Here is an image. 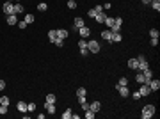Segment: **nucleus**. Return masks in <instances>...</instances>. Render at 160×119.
Listing matches in <instances>:
<instances>
[{"label":"nucleus","instance_id":"a19ab883","mask_svg":"<svg viewBox=\"0 0 160 119\" xmlns=\"http://www.w3.org/2000/svg\"><path fill=\"white\" fill-rule=\"evenodd\" d=\"M87 16H91V18H94V16H96V11H94V9H89V12H87Z\"/></svg>","mask_w":160,"mask_h":119},{"label":"nucleus","instance_id":"37998d69","mask_svg":"<svg viewBox=\"0 0 160 119\" xmlns=\"http://www.w3.org/2000/svg\"><path fill=\"white\" fill-rule=\"evenodd\" d=\"M94 11H96V12H101V11H103V5H96Z\"/></svg>","mask_w":160,"mask_h":119},{"label":"nucleus","instance_id":"20e7f679","mask_svg":"<svg viewBox=\"0 0 160 119\" xmlns=\"http://www.w3.org/2000/svg\"><path fill=\"white\" fill-rule=\"evenodd\" d=\"M121 23H123V18H121V16L114 18V25L110 27V32H119L121 30Z\"/></svg>","mask_w":160,"mask_h":119},{"label":"nucleus","instance_id":"58836bf2","mask_svg":"<svg viewBox=\"0 0 160 119\" xmlns=\"http://www.w3.org/2000/svg\"><path fill=\"white\" fill-rule=\"evenodd\" d=\"M0 114H7V107L5 105H0Z\"/></svg>","mask_w":160,"mask_h":119},{"label":"nucleus","instance_id":"72a5a7b5","mask_svg":"<svg viewBox=\"0 0 160 119\" xmlns=\"http://www.w3.org/2000/svg\"><path fill=\"white\" fill-rule=\"evenodd\" d=\"M85 117H87V119H93V117H94V112H93V110H85Z\"/></svg>","mask_w":160,"mask_h":119},{"label":"nucleus","instance_id":"2f4dec72","mask_svg":"<svg viewBox=\"0 0 160 119\" xmlns=\"http://www.w3.org/2000/svg\"><path fill=\"white\" fill-rule=\"evenodd\" d=\"M135 80H137L139 84H142V82H144V75H142V73H137V75H135Z\"/></svg>","mask_w":160,"mask_h":119},{"label":"nucleus","instance_id":"c9c22d12","mask_svg":"<svg viewBox=\"0 0 160 119\" xmlns=\"http://www.w3.org/2000/svg\"><path fill=\"white\" fill-rule=\"evenodd\" d=\"M68 7H70V9H75V7H77V2H75V0H68Z\"/></svg>","mask_w":160,"mask_h":119},{"label":"nucleus","instance_id":"6e6552de","mask_svg":"<svg viewBox=\"0 0 160 119\" xmlns=\"http://www.w3.org/2000/svg\"><path fill=\"white\" fill-rule=\"evenodd\" d=\"M118 91H119V94L123 96V98H126V96L130 94V89H128V85H121V87H118Z\"/></svg>","mask_w":160,"mask_h":119},{"label":"nucleus","instance_id":"5701e85b","mask_svg":"<svg viewBox=\"0 0 160 119\" xmlns=\"http://www.w3.org/2000/svg\"><path fill=\"white\" fill-rule=\"evenodd\" d=\"M85 94H87L85 87H78V89H77V98H80V96H85Z\"/></svg>","mask_w":160,"mask_h":119},{"label":"nucleus","instance_id":"4c0bfd02","mask_svg":"<svg viewBox=\"0 0 160 119\" xmlns=\"http://www.w3.org/2000/svg\"><path fill=\"white\" fill-rule=\"evenodd\" d=\"M16 25H18V27H20V29H27V23H25V21H18V23H16Z\"/></svg>","mask_w":160,"mask_h":119},{"label":"nucleus","instance_id":"f3484780","mask_svg":"<svg viewBox=\"0 0 160 119\" xmlns=\"http://www.w3.org/2000/svg\"><path fill=\"white\" fill-rule=\"evenodd\" d=\"M128 68H132V70H137V68H139V62H137V59H130V60H128Z\"/></svg>","mask_w":160,"mask_h":119},{"label":"nucleus","instance_id":"39448f33","mask_svg":"<svg viewBox=\"0 0 160 119\" xmlns=\"http://www.w3.org/2000/svg\"><path fill=\"white\" fill-rule=\"evenodd\" d=\"M148 85H150L151 91H158V89H160V80H158V78H151Z\"/></svg>","mask_w":160,"mask_h":119},{"label":"nucleus","instance_id":"6ab92c4d","mask_svg":"<svg viewBox=\"0 0 160 119\" xmlns=\"http://www.w3.org/2000/svg\"><path fill=\"white\" fill-rule=\"evenodd\" d=\"M48 39H50L52 43H53V41L57 39V30H55V29H52L50 32H48Z\"/></svg>","mask_w":160,"mask_h":119},{"label":"nucleus","instance_id":"f8f14e48","mask_svg":"<svg viewBox=\"0 0 160 119\" xmlns=\"http://www.w3.org/2000/svg\"><path fill=\"white\" fill-rule=\"evenodd\" d=\"M7 23L9 25H16L18 23V16L16 14H7Z\"/></svg>","mask_w":160,"mask_h":119},{"label":"nucleus","instance_id":"0eeeda50","mask_svg":"<svg viewBox=\"0 0 160 119\" xmlns=\"http://www.w3.org/2000/svg\"><path fill=\"white\" fill-rule=\"evenodd\" d=\"M4 12H5V14H14V5H13L11 2H5V4H4Z\"/></svg>","mask_w":160,"mask_h":119},{"label":"nucleus","instance_id":"de8ad7c7","mask_svg":"<svg viewBox=\"0 0 160 119\" xmlns=\"http://www.w3.org/2000/svg\"><path fill=\"white\" fill-rule=\"evenodd\" d=\"M7 2H11V0H7Z\"/></svg>","mask_w":160,"mask_h":119},{"label":"nucleus","instance_id":"aec40b11","mask_svg":"<svg viewBox=\"0 0 160 119\" xmlns=\"http://www.w3.org/2000/svg\"><path fill=\"white\" fill-rule=\"evenodd\" d=\"M16 107H18L20 112H27V103H25V101H18V105H16Z\"/></svg>","mask_w":160,"mask_h":119},{"label":"nucleus","instance_id":"9b49d317","mask_svg":"<svg viewBox=\"0 0 160 119\" xmlns=\"http://www.w3.org/2000/svg\"><path fill=\"white\" fill-rule=\"evenodd\" d=\"M84 25H85V21L82 20V18H75V21H73V29L78 30L80 27H84Z\"/></svg>","mask_w":160,"mask_h":119},{"label":"nucleus","instance_id":"bb28decb","mask_svg":"<svg viewBox=\"0 0 160 119\" xmlns=\"http://www.w3.org/2000/svg\"><path fill=\"white\" fill-rule=\"evenodd\" d=\"M55 101H57L55 94H48V96H46V103H55Z\"/></svg>","mask_w":160,"mask_h":119},{"label":"nucleus","instance_id":"a211bd4d","mask_svg":"<svg viewBox=\"0 0 160 119\" xmlns=\"http://www.w3.org/2000/svg\"><path fill=\"white\" fill-rule=\"evenodd\" d=\"M121 41V34L119 32H112V39H110V43H119Z\"/></svg>","mask_w":160,"mask_h":119},{"label":"nucleus","instance_id":"2eb2a0df","mask_svg":"<svg viewBox=\"0 0 160 119\" xmlns=\"http://www.w3.org/2000/svg\"><path fill=\"white\" fill-rule=\"evenodd\" d=\"M45 109L48 114H55V103H45Z\"/></svg>","mask_w":160,"mask_h":119},{"label":"nucleus","instance_id":"c03bdc74","mask_svg":"<svg viewBox=\"0 0 160 119\" xmlns=\"http://www.w3.org/2000/svg\"><path fill=\"white\" fill-rule=\"evenodd\" d=\"M80 53H82V55H84V57H85V55H87V53H89V50H87V48H84V50H80Z\"/></svg>","mask_w":160,"mask_h":119},{"label":"nucleus","instance_id":"412c9836","mask_svg":"<svg viewBox=\"0 0 160 119\" xmlns=\"http://www.w3.org/2000/svg\"><path fill=\"white\" fill-rule=\"evenodd\" d=\"M121 85H128V78H126V77H123V78H119V82H118V85H116V89H118V87H121Z\"/></svg>","mask_w":160,"mask_h":119},{"label":"nucleus","instance_id":"4be33fe9","mask_svg":"<svg viewBox=\"0 0 160 119\" xmlns=\"http://www.w3.org/2000/svg\"><path fill=\"white\" fill-rule=\"evenodd\" d=\"M34 20H36V18H34V14H25V23H27V25H29V23H34Z\"/></svg>","mask_w":160,"mask_h":119},{"label":"nucleus","instance_id":"473e14b6","mask_svg":"<svg viewBox=\"0 0 160 119\" xmlns=\"http://www.w3.org/2000/svg\"><path fill=\"white\" fill-rule=\"evenodd\" d=\"M78 48H80V50L87 48V43H85V39H82V41H78Z\"/></svg>","mask_w":160,"mask_h":119},{"label":"nucleus","instance_id":"7ed1b4c3","mask_svg":"<svg viewBox=\"0 0 160 119\" xmlns=\"http://www.w3.org/2000/svg\"><path fill=\"white\" fill-rule=\"evenodd\" d=\"M87 50H89L91 53H98L100 52V43L98 41H89L87 43Z\"/></svg>","mask_w":160,"mask_h":119},{"label":"nucleus","instance_id":"ddd939ff","mask_svg":"<svg viewBox=\"0 0 160 119\" xmlns=\"http://www.w3.org/2000/svg\"><path fill=\"white\" fill-rule=\"evenodd\" d=\"M68 30H64V29H57V37H60V39H66L68 37Z\"/></svg>","mask_w":160,"mask_h":119},{"label":"nucleus","instance_id":"393cba45","mask_svg":"<svg viewBox=\"0 0 160 119\" xmlns=\"http://www.w3.org/2000/svg\"><path fill=\"white\" fill-rule=\"evenodd\" d=\"M23 12V5L21 4H14V14H20Z\"/></svg>","mask_w":160,"mask_h":119},{"label":"nucleus","instance_id":"423d86ee","mask_svg":"<svg viewBox=\"0 0 160 119\" xmlns=\"http://www.w3.org/2000/svg\"><path fill=\"white\" fill-rule=\"evenodd\" d=\"M150 92H151V89H150V85H148V84H142V85H140V89H139L140 96H148Z\"/></svg>","mask_w":160,"mask_h":119},{"label":"nucleus","instance_id":"f704fd0d","mask_svg":"<svg viewBox=\"0 0 160 119\" xmlns=\"http://www.w3.org/2000/svg\"><path fill=\"white\" fill-rule=\"evenodd\" d=\"M71 114H73V112H71V109H68L66 112H64V114H62V117H64V119H70V117H71Z\"/></svg>","mask_w":160,"mask_h":119},{"label":"nucleus","instance_id":"f257e3e1","mask_svg":"<svg viewBox=\"0 0 160 119\" xmlns=\"http://www.w3.org/2000/svg\"><path fill=\"white\" fill-rule=\"evenodd\" d=\"M157 112V109H155V105H146L144 109H142V119H150V117H153V114Z\"/></svg>","mask_w":160,"mask_h":119},{"label":"nucleus","instance_id":"7c9ffc66","mask_svg":"<svg viewBox=\"0 0 160 119\" xmlns=\"http://www.w3.org/2000/svg\"><path fill=\"white\" fill-rule=\"evenodd\" d=\"M105 25H107V27H112V25H114V18H109V16H107V20H105Z\"/></svg>","mask_w":160,"mask_h":119},{"label":"nucleus","instance_id":"c85d7f7f","mask_svg":"<svg viewBox=\"0 0 160 119\" xmlns=\"http://www.w3.org/2000/svg\"><path fill=\"white\" fill-rule=\"evenodd\" d=\"M48 9V5H46V4H45V2H41L39 5H38V11H41V12H45V11Z\"/></svg>","mask_w":160,"mask_h":119},{"label":"nucleus","instance_id":"4468645a","mask_svg":"<svg viewBox=\"0 0 160 119\" xmlns=\"http://www.w3.org/2000/svg\"><path fill=\"white\" fill-rule=\"evenodd\" d=\"M100 101H93V103H89V109L93 110V112H94V114H96V112H98V110H100Z\"/></svg>","mask_w":160,"mask_h":119},{"label":"nucleus","instance_id":"1a4fd4ad","mask_svg":"<svg viewBox=\"0 0 160 119\" xmlns=\"http://www.w3.org/2000/svg\"><path fill=\"white\" fill-rule=\"evenodd\" d=\"M78 32H80V36H82V37H89V34H91L89 27H85V25H84V27H80Z\"/></svg>","mask_w":160,"mask_h":119},{"label":"nucleus","instance_id":"a878e982","mask_svg":"<svg viewBox=\"0 0 160 119\" xmlns=\"http://www.w3.org/2000/svg\"><path fill=\"white\" fill-rule=\"evenodd\" d=\"M34 110H36V103H34V101L27 103V112H34Z\"/></svg>","mask_w":160,"mask_h":119},{"label":"nucleus","instance_id":"ea45409f","mask_svg":"<svg viewBox=\"0 0 160 119\" xmlns=\"http://www.w3.org/2000/svg\"><path fill=\"white\" fill-rule=\"evenodd\" d=\"M151 45H153V46H157V45H158V37H151V41H150Z\"/></svg>","mask_w":160,"mask_h":119},{"label":"nucleus","instance_id":"b1692460","mask_svg":"<svg viewBox=\"0 0 160 119\" xmlns=\"http://www.w3.org/2000/svg\"><path fill=\"white\" fill-rule=\"evenodd\" d=\"M151 7L155 11H160V0H151Z\"/></svg>","mask_w":160,"mask_h":119},{"label":"nucleus","instance_id":"9d476101","mask_svg":"<svg viewBox=\"0 0 160 119\" xmlns=\"http://www.w3.org/2000/svg\"><path fill=\"white\" fill-rule=\"evenodd\" d=\"M94 20L98 21V23H105V20H107V14H103V11H101V12H96Z\"/></svg>","mask_w":160,"mask_h":119},{"label":"nucleus","instance_id":"a18cd8bd","mask_svg":"<svg viewBox=\"0 0 160 119\" xmlns=\"http://www.w3.org/2000/svg\"><path fill=\"white\" fill-rule=\"evenodd\" d=\"M2 89H5V82H4V80H0V91Z\"/></svg>","mask_w":160,"mask_h":119},{"label":"nucleus","instance_id":"e433bc0d","mask_svg":"<svg viewBox=\"0 0 160 119\" xmlns=\"http://www.w3.org/2000/svg\"><path fill=\"white\" fill-rule=\"evenodd\" d=\"M53 43H55V45H57V46H59V48H60V46L64 45V39H60V37H57V39L53 41Z\"/></svg>","mask_w":160,"mask_h":119},{"label":"nucleus","instance_id":"c756f323","mask_svg":"<svg viewBox=\"0 0 160 119\" xmlns=\"http://www.w3.org/2000/svg\"><path fill=\"white\" fill-rule=\"evenodd\" d=\"M150 36H151V37H158V36H160V32H158L157 29H151V30H150Z\"/></svg>","mask_w":160,"mask_h":119},{"label":"nucleus","instance_id":"dca6fc26","mask_svg":"<svg viewBox=\"0 0 160 119\" xmlns=\"http://www.w3.org/2000/svg\"><path fill=\"white\" fill-rule=\"evenodd\" d=\"M101 37H103L105 41H110V39H112V32H110V29H109V30H103V32H101Z\"/></svg>","mask_w":160,"mask_h":119},{"label":"nucleus","instance_id":"f03ea898","mask_svg":"<svg viewBox=\"0 0 160 119\" xmlns=\"http://www.w3.org/2000/svg\"><path fill=\"white\" fill-rule=\"evenodd\" d=\"M137 62H139V68H137L139 71H144V70L150 68V66H148V60H146L144 55H139V57H137Z\"/></svg>","mask_w":160,"mask_h":119},{"label":"nucleus","instance_id":"cd10ccee","mask_svg":"<svg viewBox=\"0 0 160 119\" xmlns=\"http://www.w3.org/2000/svg\"><path fill=\"white\" fill-rule=\"evenodd\" d=\"M0 105H5V107H9V98H7V96H2V98H0Z\"/></svg>","mask_w":160,"mask_h":119},{"label":"nucleus","instance_id":"49530a36","mask_svg":"<svg viewBox=\"0 0 160 119\" xmlns=\"http://www.w3.org/2000/svg\"><path fill=\"white\" fill-rule=\"evenodd\" d=\"M142 4H151V0H142Z\"/></svg>","mask_w":160,"mask_h":119},{"label":"nucleus","instance_id":"79ce46f5","mask_svg":"<svg viewBox=\"0 0 160 119\" xmlns=\"http://www.w3.org/2000/svg\"><path fill=\"white\" fill-rule=\"evenodd\" d=\"M80 105H82L84 110H89V103H87V101H84V103H80Z\"/></svg>","mask_w":160,"mask_h":119}]
</instances>
